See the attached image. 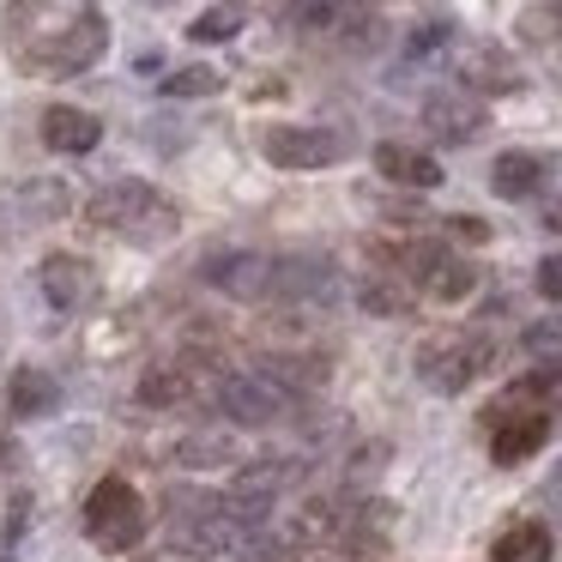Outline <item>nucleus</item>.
Returning <instances> with one entry per match:
<instances>
[{
    "label": "nucleus",
    "mask_w": 562,
    "mask_h": 562,
    "mask_svg": "<svg viewBox=\"0 0 562 562\" xmlns=\"http://www.w3.org/2000/svg\"><path fill=\"white\" fill-rule=\"evenodd\" d=\"M91 224H103V231H122V236L170 231V206L158 200V188L122 176V182H110V188H98V194H91Z\"/></svg>",
    "instance_id": "nucleus-3"
},
{
    "label": "nucleus",
    "mask_w": 562,
    "mask_h": 562,
    "mask_svg": "<svg viewBox=\"0 0 562 562\" xmlns=\"http://www.w3.org/2000/svg\"><path fill=\"white\" fill-rule=\"evenodd\" d=\"M236 31H243V7H212V13L194 19L200 43H224V37H236Z\"/></svg>",
    "instance_id": "nucleus-22"
},
{
    "label": "nucleus",
    "mask_w": 562,
    "mask_h": 562,
    "mask_svg": "<svg viewBox=\"0 0 562 562\" xmlns=\"http://www.w3.org/2000/svg\"><path fill=\"white\" fill-rule=\"evenodd\" d=\"M424 122L436 127V139H472L477 122H484V110H477L472 98H460V91H436V98L424 103Z\"/></svg>",
    "instance_id": "nucleus-15"
},
{
    "label": "nucleus",
    "mask_w": 562,
    "mask_h": 562,
    "mask_svg": "<svg viewBox=\"0 0 562 562\" xmlns=\"http://www.w3.org/2000/svg\"><path fill=\"white\" fill-rule=\"evenodd\" d=\"M37 284H43V296H49L55 308H67V315L91 303V272L79 267L74 255H49V260L37 267Z\"/></svg>",
    "instance_id": "nucleus-14"
},
{
    "label": "nucleus",
    "mask_w": 562,
    "mask_h": 562,
    "mask_svg": "<svg viewBox=\"0 0 562 562\" xmlns=\"http://www.w3.org/2000/svg\"><path fill=\"white\" fill-rule=\"evenodd\" d=\"M490 562H550V532L538 520L508 526V532L496 538V550H490Z\"/></svg>",
    "instance_id": "nucleus-20"
},
{
    "label": "nucleus",
    "mask_w": 562,
    "mask_h": 562,
    "mask_svg": "<svg viewBox=\"0 0 562 562\" xmlns=\"http://www.w3.org/2000/svg\"><path fill=\"white\" fill-rule=\"evenodd\" d=\"M291 19L321 43H369L375 13L363 0H291Z\"/></svg>",
    "instance_id": "nucleus-5"
},
{
    "label": "nucleus",
    "mask_w": 562,
    "mask_h": 562,
    "mask_svg": "<svg viewBox=\"0 0 562 562\" xmlns=\"http://www.w3.org/2000/svg\"><path fill=\"white\" fill-rule=\"evenodd\" d=\"M453 231H460L465 243H484V224H477V218H453Z\"/></svg>",
    "instance_id": "nucleus-28"
},
{
    "label": "nucleus",
    "mask_w": 562,
    "mask_h": 562,
    "mask_svg": "<svg viewBox=\"0 0 562 562\" xmlns=\"http://www.w3.org/2000/svg\"><path fill=\"white\" fill-rule=\"evenodd\" d=\"M538 291H544V296H562V255H550L544 267H538Z\"/></svg>",
    "instance_id": "nucleus-27"
},
{
    "label": "nucleus",
    "mask_w": 562,
    "mask_h": 562,
    "mask_svg": "<svg viewBox=\"0 0 562 562\" xmlns=\"http://www.w3.org/2000/svg\"><path fill=\"white\" fill-rule=\"evenodd\" d=\"M484 345H472V339H448V345H424V351H417V375L429 381V387L436 393H460L465 381L477 375V369H484Z\"/></svg>",
    "instance_id": "nucleus-8"
},
{
    "label": "nucleus",
    "mask_w": 562,
    "mask_h": 562,
    "mask_svg": "<svg viewBox=\"0 0 562 562\" xmlns=\"http://www.w3.org/2000/svg\"><path fill=\"white\" fill-rule=\"evenodd\" d=\"M164 520H170V544L188 557H224L243 544L231 514H224V496H212V490H170Z\"/></svg>",
    "instance_id": "nucleus-1"
},
{
    "label": "nucleus",
    "mask_w": 562,
    "mask_h": 562,
    "mask_svg": "<svg viewBox=\"0 0 562 562\" xmlns=\"http://www.w3.org/2000/svg\"><path fill=\"white\" fill-rule=\"evenodd\" d=\"M188 400H194V369L182 363H164L139 381V405H151V412H170V405H188Z\"/></svg>",
    "instance_id": "nucleus-19"
},
{
    "label": "nucleus",
    "mask_w": 562,
    "mask_h": 562,
    "mask_svg": "<svg viewBox=\"0 0 562 562\" xmlns=\"http://www.w3.org/2000/svg\"><path fill=\"white\" fill-rule=\"evenodd\" d=\"M139 526H146V508H139V490L122 484V477H103L86 502V532L91 544L103 550H127L139 544Z\"/></svg>",
    "instance_id": "nucleus-4"
},
{
    "label": "nucleus",
    "mask_w": 562,
    "mask_h": 562,
    "mask_svg": "<svg viewBox=\"0 0 562 562\" xmlns=\"http://www.w3.org/2000/svg\"><path fill=\"white\" fill-rule=\"evenodd\" d=\"M182 460L188 465H224L231 460V441L224 436H194V441H182Z\"/></svg>",
    "instance_id": "nucleus-25"
},
{
    "label": "nucleus",
    "mask_w": 562,
    "mask_h": 562,
    "mask_svg": "<svg viewBox=\"0 0 562 562\" xmlns=\"http://www.w3.org/2000/svg\"><path fill=\"white\" fill-rule=\"evenodd\" d=\"M284 484H296V460H248L236 465V496H255V502H272Z\"/></svg>",
    "instance_id": "nucleus-18"
},
{
    "label": "nucleus",
    "mask_w": 562,
    "mask_h": 562,
    "mask_svg": "<svg viewBox=\"0 0 562 562\" xmlns=\"http://www.w3.org/2000/svg\"><path fill=\"white\" fill-rule=\"evenodd\" d=\"M538 182H544V158H532V151H502L496 170H490V188L502 200H526Z\"/></svg>",
    "instance_id": "nucleus-17"
},
{
    "label": "nucleus",
    "mask_w": 562,
    "mask_h": 562,
    "mask_svg": "<svg viewBox=\"0 0 562 562\" xmlns=\"http://www.w3.org/2000/svg\"><path fill=\"white\" fill-rule=\"evenodd\" d=\"M212 400H218V412L243 429H272L296 412V387L279 381L272 369H231V375L212 387Z\"/></svg>",
    "instance_id": "nucleus-2"
},
{
    "label": "nucleus",
    "mask_w": 562,
    "mask_h": 562,
    "mask_svg": "<svg viewBox=\"0 0 562 562\" xmlns=\"http://www.w3.org/2000/svg\"><path fill=\"white\" fill-rule=\"evenodd\" d=\"M405 267H412V279L424 284L429 296H448V303H453V296H465V291L477 284V272L465 267V260H453L441 243H417V248H405Z\"/></svg>",
    "instance_id": "nucleus-9"
},
{
    "label": "nucleus",
    "mask_w": 562,
    "mask_h": 562,
    "mask_svg": "<svg viewBox=\"0 0 562 562\" xmlns=\"http://www.w3.org/2000/svg\"><path fill=\"white\" fill-rule=\"evenodd\" d=\"M103 49H110V25H103L98 13H79L74 25L61 31V43L49 49V67L55 74H79V67H91Z\"/></svg>",
    "instance_id": "nucleus-11"
},
{
    "label": "nucleus",
    "mask_w": 562,
    "mask_h": 562,
    "mask_svg": "<svg viewBox=\"0 0 562 562\" xmlns=\"http://www.w3.org/2000/svg\"><path fill=\"white\" fill-rule=\"evenodd\" d=\"M25 206H31V212H43V218H55V212L67 206L61 182H37V188H25Z\"/></svg>",
    "instance_id": "nucleus-26"
},
{
    "label": "nucleus",
    "mask_w": 562,
    "mask_h": 562,
    "mask_svg": "<svg viewBox=\"0 0 562 562\" xmlns=\"http://www.w3.org/2000/svg\"><path fill=\"white\" fill-rule=\"evenodd\" d=\"M7 400H13V412H19V417H43V412H55L61 387H55V381L43 375V369H19V375H13V393H7Z\"/></svg>",
    "instance_id": "nucleus-21"
},
{
    "label": "nucleus",
    "mask_w": 562,
    "mask_h": 562,
    "mask_svg": "<svg viewBox=\"0 0 562 562\" xmlns=\"http://www.w3.org/2000/svg\"><path fill=\"white\" fill-rule=\"evenodd\" d=\"M339 151L345 139L333 127H272L267 134V158L279 170H327V164H339Z\"/></svg>",
    "instance_id": "nucleus-6"
},
{
    "label": "nucleus",
    "mask_w": 562,
    "mask_h": 562,
    "mask_svg": "<svg viewBox=\"0 0 562 562\" xmlns=\"http://www.w3.org/2000/svg\"><path fill=\"white\" fill-rule=\"evenodd\" d=\"M164 91L170 98H206V91H218V74L212 67H182V74L164 79Z\"/></svg>",
    "instance_id": "nucleus-23"
},
{
    "label": "nucleus",
    "mask_w": 562,
    "mask_h": 562,
    "mask_svg": "<svg viewBox=\"0 0 562 562\" xmlns=\"http://www.w3.org/2000/svg\"><path fill=\"white\" fill-rule=\"evenodd\" d=\"M43 139H49L55 151H67V158H86V151H98L103 127L91 110H74V103H55L49 115H43Z\"/></svg>",
    "instance_id": "nucleus-13"
},
{
    "label": "nucleus",
    "mask_w": 562,
    "mask_h": 562,
    "mask_svg": "<svg viewBox=\"0 0 562 562\" xmlns=\"http://www.w3.org/2000/svg\"><path fill=\"white\" fill-rule=\"evenodd\" d=\"M375 170L400 188H436L441 182V164L429 151H412V146H375Z\"/></svg>",
    "instance_id": "nucleus-16"
},
{
    "label": "nucleus",
    "mask_w": 562,
    "mask_h": 562,
    "mask_svg": "<svg viewBox=\"0 0 562 562\" xmlns=\"http://www.w3.org/2000/svg\"><path fill=\"white\" fill-rule=\"evenodd\" d=\"M490 453H496V465H514V460H526V453L544 441V429H550V417L544 412H520V417H508V412H490Z\"/></svg>",
    "instance_id": "nucleus-12"
},
{
    "label": "nucleus",
    "mask_w": 562,
    "mask_h": 562,
    "mask_svg": "<svg viewBox=\"0 0 562 562\" xmlns=\"http://www.w3.org/2000/svg\"><path fill=\"white\" fill-rule=\"evenodd\" d=\"M357 296H363L369 315H400V308H405V291H400V284H381V279H369Z\"/></svg>",
    "instance_id": "nucleus-24"
},
{
    "label": "nucleus",
    "mask_w": 562,
    "mask_h": 562,
    "mask_svg": "<svg viewBox=\"0 0 562 562\" xmlns=\"http://www.w3.org/2000/svg\"><path fill=\"white\" fill-rule=\"evenodd\" d=\"M339 291V272L315 255H296V260H272V296L284 303H327Z\"/></svg>",
    "instance_id": "nucleus-10"
},
{
    "label": "nucleus",
    "mask_w": 562,
    "mask_h": 562,
    "mask_svg": "<svg viewBox=\"0 0 562 562\" xmlns=\"http://www.w3.org/2000/svg\"><path fill=\"white\" fill-rule=\"evenodd\" d=\"M206 284L224 296H236V303H260V296H272V260L255 255V248H236V255H212L206 260Z\"/></svg>",
    "instance_id": "nucleus-7"
}]
</instances>
